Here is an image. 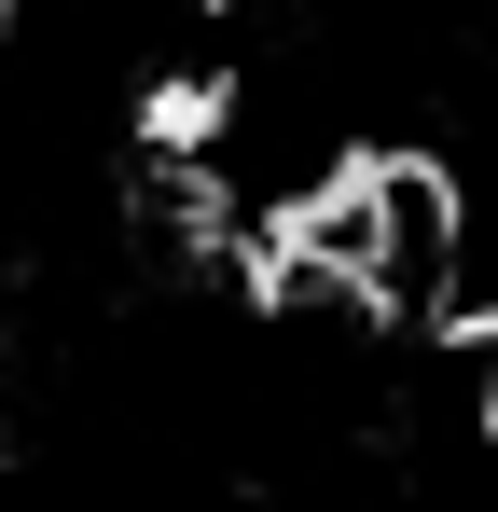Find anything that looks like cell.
I'll return each mask as SVG.
<instances>
[]
</instances>
